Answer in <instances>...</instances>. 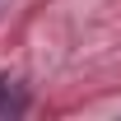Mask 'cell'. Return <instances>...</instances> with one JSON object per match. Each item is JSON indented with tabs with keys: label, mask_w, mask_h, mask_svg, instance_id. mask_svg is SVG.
<instances>
[{
	"label": "cell",
	"mask_w": 121,
	"mask_h": 121,
	"mask_svg": "<svg viewBox=\"0 0 121 121\" xmlns=\"http://www.w3.org/2000/svg\"><path fill=\"white\" fill-rule=\"evenodd\" d=\"M23 107H28V93H23V84L0 75V117H19Z\"/></svg>",
	"instance_id": "1"
}]
</instances>
